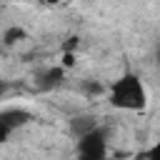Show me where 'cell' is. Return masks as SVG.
<instances>
[{
	"label": "cell",
	"instance_id": "9c48e42d",
	"mask_svg": "<svg viewBox=\"0 0 160 160\" xmlns=\"http://www.w3.org/2000/svg\"><path fill=\"white\" fill-rule=\"evenodd\" d=\"M152 155H160V142L155 145V150H152Z\"/></svg>",
	"mask_w": 160,
	"mask_h": 160
},
{
	"label": "cell",
	"instance_id": "5b68a950",
	"mask_svg": "<svg viewBox=\"0 0 160 160\" xmlns=\"http://www.w3.org/2000/svg\"><path fill=\"white\" fill-rule=\"evenodd\" d=\"M28 118H30V115H28V112H22V110H2V112H0V122H2L10 132H12L15 128H20Z\"/></svg>",
	"mask_w": 160,
	"mask_h": 160
},
{
	"label": "cell",
	"instance_id": "ba28073f",
	"mask_svg": "<svg viewBox=\"0 0 160 160\" xmlns=\"http://www.w3.org/2000/svg\"><path fill=\"white\" fill-rule=\"evenodd\" d=\"M45 5H60V0H42Z\"/></svg>",
	"mask_w": 160,
	"mask_h": 160
},
{
	"label": "cell",
	"instance_id": "3957f363",
	"mask_svg": "<svg viewBox=\"0 0 160 160\" xmlns=\"http://www.w3.org/2000/svg\"><path fill=\"white\" fill-rule=\"evenodd\" d=\"M98 128V120L92 118V115H75L72 120H70V132L75 135V138H82L85 132H90V130H95Z\"/></svg>",
	"mask_w": 160,
	"mask_h": 160
},
{
	"label": "cell",
	"instance_id": "6da1fadb",
	"mask_svg": "<svg viewBox=\"0 0 160 160\" xmlns=\"http://www.w3.org/2000/svg\"><path fill=\"white\" fill-rule=\"evenodd\" d=\"M110 105L118 108V110H125V112L145 110V105H148L145 82H142L135 72L120 75V78L110 85Z\"/></svg>",
	"mask_w": 160,
	"mask_h": 160
},
{
	"label": "cell",
	"instance_id": "30bf717a",
	"mask_svg": "<svg viewBox=\"0 0 160 160\" xmlns=\"http://www.w3.org/2000/svg\"><path fill=\"white\" fill-rule=\"evenodd\" d=\"M0 95H2V82H0Z\"/></svg>",
	"mask_w": 160,
	"mask_h": 160
},
{
	"label": "cell",
	"instance_id": "7a4b0ae2",
	"mask_svg": "<svg viewBox=\"0 0 160 160\" xmlns=\"http://www.w3.org/2000/svg\"><path fill=\"white\" fill-rule=\"evenodd\" d=\"M105 142H108V138H105V132L98 125L95 130H90L82 138H78V155L80 158H88V160H100L108 152L105 150Z\"/></svg>",
	"mask_w": 160,
	"mask_h": 160
},
{
	"label": "cell",
	"instance_id": "277c9868",
	"mask_svg": "<svg viewBox=\"0 0 160 160\" xmlns=\"http://www.w3.org/2000/svg\"><path fill=\"white\" fill-rule=\"evenodd\" d=\"M28 40V30L22 28V25H8L5 30H2V42L8 45V48H15V45H20V42H25Z\"/></svg>",
	"mask_w": 160,
	"mask_h": 160
},
{
	"label": "cell",
	"instance_id": "52a82bcc",
	"mask_svg": "<svg viewBox=\"0 0 160 160\" xmlns=\"http://www.w3.org/2000/svg\"><path fill=\"white\" fill-rule=\"evenodd\" d=\"M78 45H80V40H78V38H68V40L62 42V48H60V50H72V52H75V48H78Z\"/></svg>",
	"mask_w": 160,
	"mask_h": 160
},
{
	"label": "cell",
	"instance_id": "8992f818",
	"mask_svg": "<svg viewBox=\"0 0 160 160\" xmlns=\"http://www.w3.org/2000/svg\"><path fill=\"white\" fill-rule=\"evenodd\" d=\"M75 62H78V55H75L72 50H62V52H60V65H62L65 70L75 68Z\"/></svg>",
	"mask_w": 160,
	"mask_h": 160
}]
</instances>
